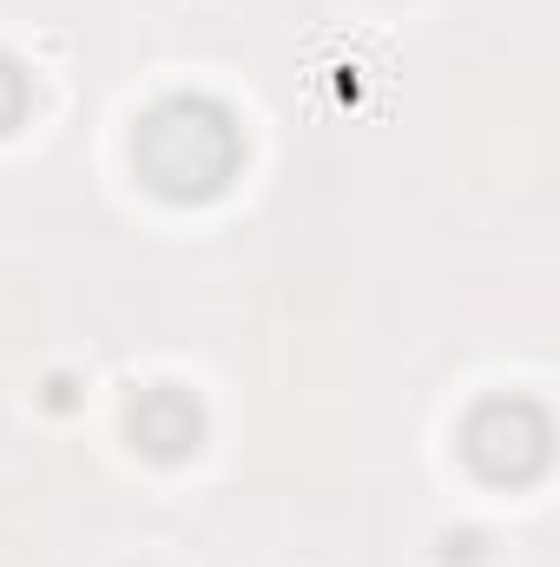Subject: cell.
Instances as JSON below:
<instances>
[{"label":"cell","instance_id":"obj_1","mask_svg":"<svg viewBox=\"0 0 560 567\" xmlns=\"http://www.w3.org/2000/svg\"><path fill=\"white\" fill-rule=\"evenodd\" d=\"M133 172L165 205H211L245 172V126L211 93H165L133 126Z\"/></svg>","mask_w":560,"mask_h":567},{"label":"cell","instance_id":"obj_2","mask_svg":"<svg viewBox=\"0 0 560 567\" xmlns=\"http://www.w3.org/2000/svg\"><path fill=\"white\" fill-rule=\"evenodd\" d=\"M462 462L495 482V488H521L554 462V423L535 396H481L462 416Z\"/></svg>","mask_w":560,"mask_h":567},{"label":"cell","instance_id":"obj_3","mask_svg":"<svg viewBox=\"0 0 560 567\" xmlns=\"http://www.w3.org/2000/svg\"><path fill=\"white\" fill-rule=\"evenodd\" d=\"M205 435H211V416H205V403L185 383H145L139 396L126 403V442L139 449L145 462H158V468L191 462L205 449Z\"/></svg>","mask_w":560,"mask_h":567},{"label":"cell","instance_id":"obj_4","mask_svg":"<svg viewBox=\"0 0 560 567\" xmlns=\"http://www.w3.org/2000/svg\"><path fill=\"white\" fill-rule=\"evenodd\" d=\"M27 113H33V73H27L13 53H0V140L20 133Z\"/></svg>","mask_w":560,"mask_h":567},{"label":"cell","instance_id":"obj_5","mask_svg":"<svg viewBox=\"0 0 560 567\" xmlns=\"http://www.w3.org/2000/svg\"><path fill=\"white\" fill-rule=\"evenodd\" d=\"M488 555V535L481 528H448L442 535V567H475Z\"/></svg>","mask_w":560,"mask_h":567},{"label":"cell","instance_id":"obj_6","mask_svg":"<svg viewBox=\"0 0 560 567\" xmlns=\"http://www.w3.org/2000/svg\"><path fill=\"white\" fill-rule=\"evenodd\" d=\"M40 403H46L53 416H73V410H80V377L53 370V377H46V390H40Z\"/></svg>","mask_w":560,"mask_h":567}]
</instances>
